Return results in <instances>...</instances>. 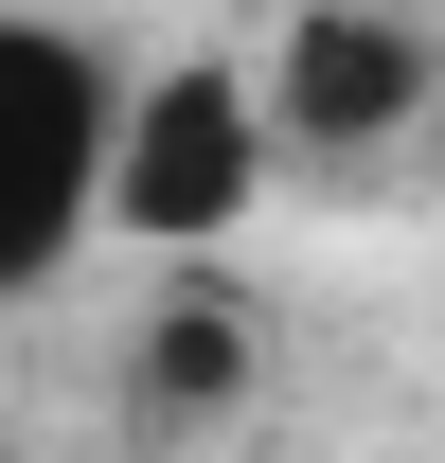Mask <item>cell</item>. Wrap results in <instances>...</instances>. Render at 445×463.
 Returning <instances> with one entry per match:
<instances>
[{
  "instance_id": "6da1fadb",
  "label": "cell",
  "mask_w": 445,
  "mask_h": 463,
  "mask_svg": "<svg viewBox=\"0 0 445 463\" xmlns=\"http://www.w3.org/2000/svg\"><path fill=\"white\" fill-rule=\"evenodd\" d=\"M108 161H125V71L71 18L0 0V321L108 250Z\"/></svg>"
},
{
  "instance_id": "7a4b0ae2",
  "label": "cell",
  "mask_w": 445,
  "mask_h": 463,
  "mask_svg": "<svg viewBox=\"0 0 445 463\" xmlns=\"http://www.w3.org/2000/svg\"><path fill=\"white\" fill-rule=\"evenodd\" d=\"M303 161L268 108V71L250 54H161V71H125V161H108V232H143V250H232L250 232V196Z\"/></svg>"
},
{
  "instance_id": "3957f363",
  "label": "cell",
  "mask_w": 445,
  "mask_h": 463,
  "mask_svg": "<svg viewBox=\"0 0 445 463\" xmlns=\"http://www.w3.org/2000/svg\"><path fill=\"white\" fill-rule=\"evenodd\" d=\"M250 71H268V108H285L303 161H374L392 125L428 108V36H410L392 0H285Z\"/></svg>"
}]
</instances>
